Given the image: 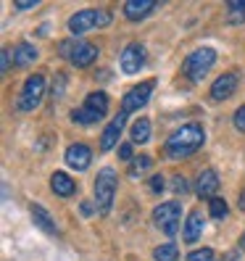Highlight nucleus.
Listing matches in <instances>:
<instances>
[{
	"mask_svg": "<svg viewBox=\"0 0 245 261\" xmlns=\"http://www.w3.org/2000/svg\"><path fill=\"white\" fill-rule=\"evenodd\" d=\"M0 69H3V71L11 69V53L8 50H3V56H0Z\"/></svg>",
	"mask_w": 245,
	"mask_h": 261,
	"instance_id": "nucleus-31",
	"label": "nucleus"
},
{
	"mask_svg": "<svg viewBox=\"0 0 245 261\" xmlns=\"http://www.w3.org/2000/svg\"><path fill=\"white\" fill-rule=\"evenodd\" d=\"M50 188H53V193H58L61 198H69V195L76 190L74 179H71L69 174H64V172H56V174L50 177Z\"/></svg>",
	"mask_w": 245,
	"mask_h": 261,
	"instance_id": "nucleus-17",
	"label": "nucleus"
},
{
	"mask_svg": "<svg viewBox=\"0 0 245 261\" xmlns=\"http://www.w3.org/2000/svg\"><path fill=\"white\" fill-rule=\"evenodd\" d=\"M164 190V177L156 174V177H150V193H161Z\"/></svg>",
	"mask_w": 245,
	"mask_h": 261,
	"instance_id": "nucleus-28",
	"label": "nucleus"
},
{
	"mask_svg": "<svg viewBox=\"0 0 245 261\" xmlns=\"http://www.w3.org/2000/svg\"><path fill=\"white\" fill-rule=\"evenodd\" d=\"M58 53L64 58H69L71 64L79 66V69L90 66L98 58V48L93 42H87V40H64V42H61V48H58Z\"/></svg>",
	"mask_w": 245,
	"mask_h": 261,
	"instance_id": "nucleus-4",
	"label": "nucleus"
},
{
	"mask_svg": "<svg viewBox=\"0 0 245 261\" xmlns=\"http://www.w3.org/2000/svg\"><path fill=\"white\" fill-rule=\"evenodd\" d=\"M116 188H119V177L114 169H100L98 177H95V203H98V211L100 214H108L111 206H114V195H116Z\"/></svg>",
	"mask_w": 245,
	"mask_h": 261,
	"instance_id": "nucleus-3",
	"label": "nucleus"
},
{
	"mask_svg": "<svg viewBox=\"0 0 245 261\" xmlns=\"http://www.w3.org/2000/svg\"><path fill=\"white\" fill-rule=\"evenodd\" d=\"M150 137V121L148 119H137L132 124V140L134 143H148Z\"/></svg>",
	"mask_w": 245,
	"mask_h": 261,
	"instance_id": "nucleus-21",
	"label": "nucleus"
},
{
	"mask_svg": "<svg viewBox=\"0 0 245 261\" xmlns=\"http://www.w3.org/2000/svg\"><path fill=\"white\" fill-rule=\"evenodd\" d=\"M29 214H32L35 227H40L45 235H56V232H58V227H56V222H53V217H50V211L45 208V206L32 203V206H29Z\"/></svg>",
	"mask_w": 245,
	"mask_h": 261,
	"instance_id": "nucleus-15",
	"label": "nucleus"
},
{
	"mask_svg": "<svg viewBox=\"0 0 245 261\" xmlns=\"http://www.w3.org/2000/svg\"><path fill=\"white\" fill-rule=\"evenodd\" d=\"M85 106H87V109H93V111H98V114H105V111H108V95L100 93V90H98V93H90L85 98Z\"/></svg>",
	"mask_w": 245,
	"mask_h": 261,
	"instance_id": "nucleus-20",
	"label": "nucleus"
},
{
	"mask_svg": "<svg viewBox=\"0 0 245 261\" xmlns=\"http://www.w3.org/2000/svg\"><path fill=\"white\" fill-rule=\"evenodd\" d=\"M187 261H213V248H198L187 256Z\"/></svg>",
	"mask_w": 245,
	"mask_h": 261,
	"instance_id": "nucleus-25",
	"label": "nucleus"
},
{
	"mask_svg": "<svg viewBox=\"0 0 245 261\" xmlns=\"http://www.w3.org/2000/svg\"><path fill=\"white\" fill-rule=\"evenodd\" d=\"M172 190L179 193V195H185V193H187V179H185V177H179V174L172 177Z\"/></svg>",
	"mask_w": 245,
	"mask_h": 261,
	"instance_id": "nucleus-26",
	"label": "nucleus"
},
{
	"mask_svg": "<svg viewBox=\"0 0 245 261\" xmlns=\"http://www.w3.org/2000/svg\"><path fill=\"white\" fill-rule=\"evenodd\" d=\"M213 64H216V50H213V48H198V50H193V53L185 58V64H182V71H185L187 80L201 82L203 76L211 71Z\"/></svg>",
	"mask_w": 245,
	"mask_h": 261,
	"instance_id": "nucleus-2",
	"label": "nucleus"
},
{
	"mask_svg": "<svg viewBox=\"0 0 245 261\" xmlns=\"http://www.w3.org/2000/svg\"><path fill=\"white\" fill-rule=\"evenodd\" d=\"M229 261H235V258H229Z\"/></svg>",
	"mask_w": 245,
	"mask_h": 261,
	"instance_id": "nucleus-36",
	"label": "nucleus"
},
{
	"mask_svg": "<svg viewBox=\"0 0 245 261\" xmlns=\"http://www.w3.org/2000/svg\"><path fill=\"white\" fill-rule=\"evenodd\" d=\"M203 227H206V217L203 211H190L187 219H185V229H182V238H185V243H195L198 238L203 235Z\"/></svg>",
	"mask_w": 245,
	"mask_h": 261,
	"instance_id": "nucleus-14",
	"label": "nucleus"
},
{
	"mask_svg": "<svg viewBox=\"0 0 245 261\" xmlns=\"http://www.w3.org/2000/svg\"><path fill=\"white\" fill-rule=\"evenodd\" d=\"M153 8H156L153 0H127V3H124V16L129 21H143Z\"/></svg>",
	"mask_w": 245,
	"mask_h": 261,
	"instance_id": "nucleus-16",
	"label": "nucleus"
},
{
	"mask_svg": "<svg viewBox=\"0 0 245 261\" xmlns=\"http://www.w3.org/2000/svg\"><path fill=\"white\" fill-rule=\"evenodd\" d=\"M13 61H16V66H29L37 61V48L32 42H19L16 50H13Z\"/></svg>",
	"mask_w": 245,
	"mask_h": 261,
	"instance_id": "nucleus-18",
	"label": "nucleus"
},
{
	"mask_svg": "<svg viewBox=\"0 0 245 261\" xmlns=\"http://www.w3.org/2000/svg\"><path fill=\"white\" fill-rule=\"evenodd\" d=\"M153 87H156V80H148V82H143V85L132 87L129 93L121 98V111L132 114V111H137V109H143V106L148 103V98H150V93H153Z\"/></svg>",
	"mask_w": 245,
	"mask_h": 261,
	"instance_id": "nucleus-8",
	"label": "nucleus"
},
{
	"mask_svg": "<svg viewBox=\"0 0 245 261\" xmlns=\"http://www.w3.org/2000/svg\"><path fill=\"white\" fill-rule=\"evenodd\" d=\"M37 3H40V0H16L13 6L21 8V11H26V8H37Z\"/></svg>",
	"mask_w": 245,
	"mask_h": 261,
	"instance_id": "nucleus-30",
	"label": "nucleus"
},
{
	"mask_svg": "<svg viewBox=\"0 0 245 261\" xmlns=\"http://www.w3.org/2000/svg\"><path fill=\"white\" fill-rule=\"evenodd\" d=\"M179 203L177 201H169V203H161L153 208V222H156L166 235H177V229H179Z\"/></svg>",
	"mask_w": 245,
	"mask_h": 261,
	"instance_id": "nucleus-7",
	"label": "nucleus"
},
{
	"mask_svg": "<svg viewBox=\"0 0 245 261\" xmlns=\"http://www.w3.org/2000/svg\"><path fill=\"white\" fill-rule=\"evenodd\" d=\"M90 161H93V153H90V148L85 143H74L66 148V164L71 169H76V172H85Z\"/></svg>",
	"mask_w": 245,
	"mask_h": 261,
	"instance_id": "nucleus-12",
	"label": "nucleus"
},
{
	"mask_svg": "<svg viewBox=\"0 0 245 261\" xmlns=\"http://www.w3.org/2000/svg\"><path fill=\"white\" fill-rule=\"evenodd\" d=\"M235 127L240 132H245V106H242V109H237V114H235Z\"/></svg>",
	"mask_w": 245,
	"mask_h": 261,
	"instance_id": "nucleus-29",
	"label": "nucleus"
},
{
	"mask_svg": "<svg viewBox=\"0 0 245 261\" xmlns=\"http://www.w3.org/2000/svg\"><path fill=\"white\" fill-rule=\"evenodd\" d=\"M227 6H229V11L237 13V11H245V0H229Z\"/></svg>",
	"mask_w": 245,
	"mask_h": 261,
	"instance_id": "nucleus-32",
	"label": "nucleus"
},
{
	"mask_svg": "<svg viewBox=\"0 0 245 261\" xmlns=\"http://www.w3.org/2000/svg\"><path fill=\"white\" fill-rule=\"evenodd\" d=\"M148 169H150V159H148V156L134 159V161H132V177H140V174H145Z\"/></svg>",
	"mask_w": 245,
	"mask_h": 261,
	"instance_id": "nucleus-24",
	"label": "nucleus"
},
{
	"mask_svg": "<svg viewBox=\"0 0 245 261\" xmlns=\"http://www.w3.org/2000/svg\"><path fill=\"white\" fill-rule=\"evenodd\" d=\"M208 211H211L213 219H224L229 208H227V203L222 201V198H213V201H208Z\"/></svg>",
	"mask_w": 245,
	"mask_h": 261,
	"instance_id": "nucleus-23",
	"label": "nucleus"
},
{
	"mask_svg": "<svg viewBox=\"0 0 245 261\" xmlns=\"http://www.w3.org/2000/svg\"><path fill=\"white\" fill-rule=\"evenodd\" d=\"M153 258H156V261H177L179 251H177L174 243H166V245H158V248L153 251Z\"/></svg>",
	"mask_w": 245,
	"mask_h": 261,
	"instance_id": "nucleus-22",
	"label": "nucleus"
},
{
	"mask_svg": "<svg viewBox=\"0 0 245 261\" xmlns=\"http://www.w3.org/2000/svg\"><path fill=\"white\" fill-rule=\"evenodd\" d=\"M203 143H206L203 127L190 121V124H182L179 129H174L164 148H166V156L169 159H190L193 153H198L203 148Z\"/></svg>",
	"mask_w": 245,
	"mask_h": 261,
	"instance_id": "nucleus-1",
	"label": "nucleus"
},
{
	"mask_svg": "<svg viewBox=\"0 0 245 261\" xmlns=\"http://www.w3.org/2000/svg\"><path fill=\"white\" fill-rule=\"evenodd\" d=\"M240 248H242V251H245V235H242V238H240Z\"/></svg>",
	"mask_w": 245,
	"mask_h": 261,
	"instance_id": "nucleus-35",
	"label": "nucleus"
},
{
	"mask_svg": "<svg viewBox=\"0 0 245 261\" xmlns=\"http://www.w3.org/2000/svg\"><path fill=\"white\" fill-rule=\"evenodd\" d=\"M148 61V53L140 42H129L124 50H121V71L124 74H137Z\"/></svg>",
	"mask_w": 245,
	"mask_h": 261,
	"instance_id": "nucleus-9",
	"label": "nucleus"
},
{
	"mask_svg": "<svg viewBox=\"0 0 245 261\" xmlns=\"http://www.w3.org/2000/svg\"><path fill=\"white\" fill-rule=\"evenodd\" d=\"M124 124H127V114H124V111H119V114L108 121V127H105V132H103V137H100V150H111V148H116L121 132H124Z\"/></svg>",
	"mask_w": 245,
	"mask_h": 261,
	"instance_id": "nucleus-11",
	"label": "nucleus"
},
{
	"mask_svg": "<svg viewBox=\"0 0 245 261\" xmlns=\"http://www.w3.org/2000/svg\"><path fill=\"white\" fill-rule=\"evenodd\" d=\"M132 156H134L132 143H121V145H119V159H121V161H134Z\"/></svg>",
	"mask_w": 245,
	"mask_h": 261,
	"instance_id": "nucleus-27",
	"label": "nucleus"
},
{
	"mask_svg": "<svg viewBox=\"0 0 245 261\" xmlns=\"http://www.w3.org/2000/svg\"><path fill=\"white\" fill-rule=\"evenodd\" d=\"M108 24H111V13L103 8H87V11L74 13L69 19V29L74 35L90 32V29H98V27H108Z\"/></svg>",
	"mask_w": 245,
	"mask_h": 261,
	"instance_id": "nucleus-5",
	"label": "nucleus"
},
{
	"mask_svg": "<svg viewBox=\"0 0 245 261\" xmlns=\"http://www.w3.org/2000/svg\"><path fill=\"white\" fill-rule=\"evenodd\" d=\"M195 190L201 198H206V201H213L216 198V190H219V177L213 169H203L201 174H198V182H195Z\"/></svg>",
	"mask_w": 245,
	"mask_h": 261,
	"instance_id": "nucleus-13",
	"label": "nucleus"
},
{
	"mask_svg": "<svg viewBox=\"0 0 245 261\" xmlns=\"http://www.w3.org/2000/svg\"><path fill=\"white\" fill-rule=\"evenodd\" d=\"M240 211H245V190H242V195H240Z\"/></svg>",
	"mask_w": 245,
	"mask_h": 261,
	"instance_id": "nucleus-34",
	"label": "nucleus"
},
{
	"mask_svg": "<svg viewBox=\"0 0 245 261\" xmlns=\"http://www.w3.org/2000/svg\"><path fill=\"white\" fill-rule=\"evenodd\" d=\"M100 119H103V114H98V111H93V109H87V106H82V109L71 111V121H76V124H82V127L98 124Z\"/></svg>",
	"mask_w": 245,
	"mask_h": 261,
	"instance_id": "nucleus-19",
	"label": "nucleus"
},
{
	"mask_svg": "<svg viewBox=\"0 0 245 261\" xmlns=\"http://www.w3.org/2000/svg\"><path fill=\"white\" fill-rule=\"evenodd\" d=\"M79 211H82V217H93V214H95V211H93V203H87V201L82 203V208H79Z\"/></svg>",
	"mask_w": 245,
	"mask_h": 261,
	"instance_id": "nucleus-33",
	"label": "nucleus"
},
{
	"mask_svg": "<svg viewBox=\"0 0 245 261\" xmlns=\"http://www.w3.org/2000/svg\"><path fill=\"white\" fill-rule=\"evenodd\" d=\"M45 76L42 74H32L26 80V85H24V93H21V98H19V106L16 109L19 111H32V109H37L40 106V100H42V95H45Z\"/></svg>",
	"mask_w": 245,
	"mask_h": 261,
	"instance_id": "nucleus-6",
	"label": "nucleus"
},
{
	"mask_svg": "<svg viewBox=\"0 0 245 261\" xmlns=\"http://www.w3.org/2000/svg\"><path fill=\"white\" fill-rule=\"evenodd\" d=\"M237 82H240L237 71H224L219 80L211 85V98H213V100H227V98H232L235 90H237Z\"/></svg>",
	"mask_w": 245,
	"mask_h": 261,
	"instance_id": "nucleus-10",
	"label": "nucleus"
}]
</instances>
